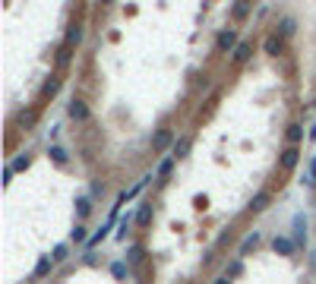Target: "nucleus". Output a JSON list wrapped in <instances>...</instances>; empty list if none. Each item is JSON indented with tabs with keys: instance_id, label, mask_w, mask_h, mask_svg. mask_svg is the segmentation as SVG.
Wrapping results in <instances>:
<instances>
[{
	"instance_id": "24",
	"label": "nucleus",
	"mask_w": 316,
	"mask_h": 284,
	"mask_svg": "<svg viewBox=\"0 0 316 284\" xmlns=\"http://www.w3.org/2000/svg\"><path fill=\"white\" fill-rule=\"evenodd\" d=\"M76 205H79V215H89V208H92V205H89V199H79Z\"/></svg>"
},
{
	"instance_id": "16",
	"label": "nucleus",
	"mask_w": 316,
	"mask_h": 284,
	"mask_svg": "<svg viewBox=\"0 0 316 284\" xmlns=\"http://www.w3.org/2000/svg\"><path fill=\"white\" fill-rule=\"evenodd\" d=\"M51 259H54V256H51ZM51 259L45 256V259H41L38 265H35V275H38V278H41V275H48V269H51Z\"/></svg>"
},
{
	"instance_id": "2",
	"label": "nucleus",
	"mask_w": 316,
	"mask_h": 284,
	"mask_svg": "<svg viewBox=\"0 0 316 284\" xmlns=\"http://www.w3.org/2000/svg\"><path fill=\"white\" fill-rule=\"evenodd\" d=\"M297 161H301V151H297V145L291 142V145L282 151V167H285V170H291V167H297Z\"/></svg>"
},
{
	"instance_id": "25",
	"label": "nucleus",
	"mask_w": 316,
	"mask_h": 284,
	"mask_svg": "<svg viewBox=\"0 0 316 284\" xmlns=\"http://www.w3.org/2000/svg\"><path fill=\"white\" fill-rule=\"evenodd\" d=\"M256 243H259V234H253V237H247V240H244V250H250V246H256Z\"/></svg>"
},
{
	"instance_id": "18",
	"label": "nucleus",
	"mask_w": 316,
	"mask_h": 284,
	"mask_svg": "<svg viewBox=\"0 0 316 284\" xmlns=\"http://www.w3.org/2000/svg\"><path fill=\"white\" fill-rule=\"evenodd\" d=\"M130 224H133V218H130V215H127V218H123V221H120V234H117V237H120V240H123V237H127V231H130Z\"/></svg>"
},
{
	"instance_id": "4",
	"label": "nucleus",
	"mask_w": 316,
	"mask_h": 284,
	"mask_svg": "<svg viewBox=\"0 0 316 284\" xmlns=\"http://www.w3.org/2000/svg\"><path fill=\"white\" fill-rule=\"evenodd\" d=\"M171 139H174V133H171V129H158V133H155V139H152V148H158V151H161V148H168V145H171Z\"/></svg>"
},
{
	"instance_id": "21",
	"label": "nucleus",
	"mask_w": 316,
	"mask_h": 284,
	"mask_svg": "<svg viewBox=\"0 0 316 284\" xmlns=\"http://www.w3.org/2000/svg\"><path fill=\"white\" fill-rule=\"evenodd\" d=\"M104 234H108V227H101V231H98L95 237H92V240H89V246H95V243H101V240H104Z\"/></svg>"
},
{
	"instance_id": "26",
	"label": "nucleus",
	"mask_w": 316,
	"mask_h": 284,
	"mask_svg": "<svg viewBox=\"0 0 316 284\" xmlns=\"http://www.w3.org/2000/svg\"><path fill=\"white\" fill-rule=\"evenodd\" d=\"M130 259H133V262L142 259V246H133V250H130Z\"/></svg>"
},
{
	"instance_id": "15",
	"label": "nucleus",
	"mask_w": 316,
	"mask_h": 284,
	"mask_svg": "<svg viewBox=\"0 0 316 284\" xmlns=\"http://www.w3.org/2000/svg\"><path fill=\"white\" fill-rule=\"evenodd\" d=\"M51 158L57 161V164H67V151H64L60 145H54V148H51Z\"/></svg>"
},
{
	"instance_id": "13",
	"label": "nucleus",
	"mask_w": 316,
	"mask_h": 284,
	"mask_svg": "<svg viewBox=\"0 0 316 284\" xmlns=\"http://www.w3.org/2000/svg\"><path fill=\"white\" fill-rule=\"evenodd\" d=\"M149 221H152V205H142L136 215V224H149Z\"/></svg>"
},
{
	"instance_id": "3",
	"label": "nucleus",
	"mask_w": 316,
	"mask_h": 284,
	"mask_svg": "<svg viewBox=\"0 0 316 284\" xmlns=\"http://www.w3.org/2000/svg\"><path fill=\"white\" fill-rule=\"evenodd\" d=\"M70 117H73V120H79V123H82V120H89V107H86V101L73 98V101H70Z\"/></svg>"
},
{
	"instance_id": "22",
	"label": "nucleus",
	"mask_w": 316,
	"mask_h": 284,
	"mask_svg": "<svg viewBox=\"0 0 316 284\" xmlns=\"http://www.w3.org/2000/svg\"><path fill=\"white\" fill-rule=\"evenodd\" d=\"M16 170H26L29 167V155H23V158H16V164H13Z\"/></svg>"
},
{
	"instance_id": "27",
	"label": "nucleus",
	"mask_w": 316,
	"mask_h": 284,
	"mask_svg": "<svg viewBox=\"0 0 316 284\" xmlns=\"http://www.w3.org/2000/svg\"><path fill=\"white\" fill-rule=\"evenodd\" d=\"M101 4H114V0H101Z\"/></svg>"
},
{
	"instance_id": "11",
	"label": "nucleus",
	"mask_w": 316,
	"mask_h": 284,
	"mask_svg": "<svg viewBox=\"0 0 316 284\" xmlns=\"http://www.w3.org/2000/svg\"><path fill=\"white\" fill-rule=\"evenodd\" d=\"M301 136H304V129H301V123H291V126H288V139H291V142L297 145V142H301Z\"/></svg>"
},
{
	"instance_id": "14",
	"label": "nucleus",
	"mask_w": 316,
	"mask_h": 284,
	"mask_svg": "<svg viewBox=\"0 0 316 284\" xmlns=\"http://www.w3.org/2000/svg\"><path fill=\"white\" fill-rule=\"evenodd\" d=\"M247 13H250L247 0H237V4H234V19H247Z\"/></svg>"
},
{
	"instance_id": "9",
	"label": "nucleus",
	"mask_w": 316,
	"mask_h": 284,
	"mask_svg": "<svg viewBox=\"0 0 316 284\" xmlns=\"http://www.w3.org/2000/svg\"><path fill=\"white\" fill-rule=\"evenodd\" d=\"M57 89H60V79H57V76H51V79L45 82V89H41V95L51 98V95H57Z\"/></svg>"
},
{
	"instance_id": "20",
	"label": "nucleus",
	"mask_w": 316,
	"mask_h": 284,
	"mask_svg": "<svg viewBox=\"0 0 316 284\" xmlns=\"http://www.w3.org/2000/svg\"><path fill=\"white\" fill-rule=\"evenodd\" d=\"M67 259V246H54V262H60Z\"/></svg>"
},
{
	"instance_id": "5",
	"label": "nucleus",
	"mask_w": 316,
	"mask_h": 284,
	"mask_svg": "<svg viewBox=\"0 0 316 284\" xmlns=\"http://www.w3.org/2000/svg\"><path fill=\"white\" fill-rule=\"evenodd\" d=\"M250 54H253V45H250V41H240V45L234 48V60H237V63H247Z\"/></svg>"
},
{
	"instance_id": "12",
	"label": "nucleus",
	"mask_w": 316,
	"mask_h": 284,
	"mask_svg": "<svg viewBox=\"0 0 316 284\" xmlns=\"http://www.w3.org/2000/svg\"><path fill=\"white\" fill-rule=\"evenodd\" d=\"M190 151V139H180V142H174V158H183Z\"/></svg>"
},
{
	"instance_id": "17",
	"label": "nucleus",
	"mask_w": 316,
	"mask_h": 284,
	"mask_svg": "<svg viewBox=\"0 0 316 284\" xmlns=\"http://www.w3.org/2000/svg\"><path fill=\"white\" fill-rule=\"evenodd\" d=\"M171 164H174V155H171L168 161H161V164H158V177H168V174H171Z\"/></svg>"
},
{
	"instance_id": "8",
	"label": "nucleus",
	"mask_w": 316,
	"mask_h": 284,
	"mask_svg": "<svg viewBox=\"0 0 316 284\" xmlns=\"http://www.w3.org/2000/svg\"><path fill=\"white\" fill-rule=\"evenodd\" d=\"M263 51H266V54H278V51H282V38H278V35H269L266 45H263Z\"/></svg>"
},
{
	"instance_id": "1",
	"label": "nucleus",
	"mask_w": 316,
	"mask_h": 284,
	"mask_svg": "<svg viewBox=\"0 0 316 284\" xmlns=\"http://www.w3.org/2000/svg\"><path fill=\"white\" fill-rule=\"evenodd\" d=\"M234 48H237V35H234V29L218 32V38H215V51H218V54H231Z\"/></svg>"
},
{
	"instance_id": "19",
	"label": "nucleus",
	"mask_w": 316,
	"mask_h": 284,
	"mask_svg": "<svg viewBox=\"0 0 316 284\" xmlns=\"http://www.w3.org/2000/svg\"><path fill=\"white\" fill-rule=\"evenodd\" d=\"M73 240H76V243H86V227H82V224L73 231Z\"/></svg>"
},
{
	"instance_id": "23",
	"label": "nucleus",
	"mask_w": 316,
	"mask_h": 284,
	"mask_svg": "<svg viewBox=\"0 0 316 284\" xmlns=\"http://www.w3.org/2000/svg\"><path fill=\"white\" fill-rule=\"evenodd\" d=\"M294 32V19H285V23H282V35H291Z\"/></svg>"
},
{
	"instance_id": "10",
	"label": "nucleus",
	"mask_w": 316,
	"mask_h": 284,
	"mask_svg": "<svg viewBox=\"0 0 316 284\" xmlns=\"http://www.w3.org/2000/svg\"><path fill=\"white\" fill-rule=\"evenodd\" d=\"M79 38H82V26H70L67 41H64V45H79Z\"/></svg>"
},
{
	"instance_id": "6",
	"label": "nucleus",
	"mask_w": 316,
	"mask_h": 284,
	"mask_svg": "<svg viewBox=\"0 0 316 284\" xmlns=\"http://www.w3.org/2000/svg\"><path fill=\"white\" fill-rule=\"evenodd\" d=\"M250 208H253V212H266V208H269V193H256Z\"/></svg>"
},
{
	"instance_id": "7",
	"label": "nucleus",
	"mask_w": 316,
	"mask_h": 284,
	"mask_svg": "<svg viewBox=\"0 0 316 284\" xmlns=\"http://www.w3.org/2000/svg\"><path fill=\"white\" fill-rule=\"evenodd\" d=\"M272 246H275V253H282V256H288V253L294 250V243H291L288 237H275V243H272Z\"/></svg>"
}]
</instances>
